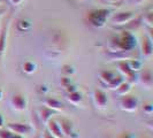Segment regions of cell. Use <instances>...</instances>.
<instances>
[{"mask_svg": "<svg viewBox=\"0 0 153 138\" xmlns=\"http://www.w3.org/2000/svg\"><path fill=\"white\" fill-rule=\"evenodd\" d=\"M111 44L115 51H131L136 45V38L130 31H123L119 37H113Z\"/></svg>", "mask_w": 153, "mask_h": 138, "instance_id": "6da1fadb", "label": "cell"}, {"mask_svg": "<svg viewBox=\"0 0 153 138\" xmlns=\"http://www.w3.org/2000/svg\"><path fill=\"white\" fill-rule=\"evenodd\" d=\"M109 14H111L109 9H106V8L92 9L88 13V21L96 28H102L107 22Z\"/></svg>", "mask_w": 153, "mask_h": 138, "instance_id": "7a4b0ae2", "label": "cell"}, {"mask_svg": "<svg viewBox=\"0 0 153 138\" xmlns=\"http://www.w3.org/2000/svg\"><path fill=\"white\" fill-rule=\"evenodd\" d=\"M135 19V13L132 12H120L116 13L111 17V21L114 25H121L123 27L124 24L129 23Z\"/></svg>", "mask_w": 153, "mask_h": 138, "instance_id": "3957f363", "label": "cell"}, {"mask_svg": "<svg viewBox=\"0 0 153 138\" xmlns=\"http://www.w3.org/2000/svg\"><path fill=\"white\" fill-rule=\"evenodd\" d=\"M138 107V99L135 96L126 94L121 99V108L126 112H135Z\"/></svg>", "mask_w": 153, "mask_h": 138, "instance_id": "277c9868", "label": "cell"}, {"mask_svg": "<svg viewBox=\"0 0 153 138\" xmlns=\"http://www.w3.org/2000/svg\"><path fill=\"white\" fill-rule=\"evenodd\" d=\"M8 130L15 135H20V136H25L28 134H30L31 127L29 124H24V123H8L7 128Z\"/></svg>", "mask_w": 153, "mask_h": 138, "instance_id": "5b68a950", "label": "cell"}, {"mask_svg": "<svg viewBox=\"0 0 153 138\" xmlns=\"http://www.w3.org/2000/svg\"><path fill=\"white\" fill-rule=\"evenodd\" d=\"M10 105L16 112H23V111H25L28 104H27V99L22 94H14L10 99Z\"/></svg>", "mask_w": 153, "mask_h": 138, "instance_id": "8992f818", "label": "cell"}, {"mask_svg": "<svg viewBox=\"0 0 153 138\" xmlns=\"http://www.w3.org/2000/svg\"><path fill=\"white\" fill-rule=\"evenodd\" d=\"M59 124H60V128H61V131L65 137H76L71 121H69L68 119H61Z\"/></svg>", "mask_w": 153, "mask_h": 138, "instance_id": "52a82bcc", "label": "cell"}, {"mask_svg": "<svg viewBox=\"0 0 153 138\" xmlns=\"http://www.w3.org/2000/svg\"><path fill=\"white\" fill-rule=\"evenodd\" d=\"M93 101L98 108H105L107 106L108 98L107 94L101 90H94L93 92Z\"/></svg>", "mask_w": 153, "mask_h": 138, "instance_id": "ba28073f", "label": "cell"}, {"mask_svg": "<svg viewBox=\"0 0 153 138\" xmlns=\"http://www.w3.org/2000/svg\"><path fill=\"white\" fill-rule=\"evenodd\" d=\"M46 125H47V131L55 138H65L63 136V134H62L61 131V128H60V124L59 122H56L55 120H50L48 122L46 123Z\"/></svg>", "mask_w": 153, "mask_h": 138, "instance_id": "9c48e42d", "label": "cell"}, {"mask_svg": "<svg viewBox=\"0 0 153 138\" xmlns=\"http://www.w3.org/2000/svg\"><path fill=\"white\" fill-rule=\"evenodd\" d=\"M142 55L144 58H151L153 53V46H152V39L149 37H143L142 39Z\"/></svg>", "mask_w": 153, "mask_h": 138, "instance_id": "30bf717a", "label": "cell"}, {"mask_svg": "<svg viewBox=\"0 0 153 138\" xmlns=\"http://www.w3.org/2000/svg\"><path fill=\"white\" fill-rule=\"evenodd\" d=\"M45 106L50 109H52L54 112H61L63 111V105L61 101H59L55 98H46L45 99Z\"/></svg>", "mask_w": 153, "mask_h": 138, "instance_id": "8fae6325", "label": "cell"}, {"mask_svg": "<svg viewBox=\"0 0 153 138\" xmlns=\"http://www.w3.org/2000/svg\"><path fill=\"white\" fill-rule=\"evenodd\" d=\"M7 31H8V24H4L1 31H0V56L5 53L6 50V38H7Z\"/></svg>", "mask_w": 153, "mask_h": 138, "instance_id": "7c38bea8", "label": "cell"}, {"mask_svg": "<svg viewBox=\"0 0 153 138\" xmlns=\"http://www.w3.org/2000/svg\"><path fill=\"white\" fill-rule=\"evenodd\" d=\"M117 68L121 71V74L124 75L126 77H134L135 76V73L131 71L130 67L128 65V61H119L117 62Z\"/></svg>", "mask_w": 153, "mask_h": 138, "instance_id": "4fadbf2b", "label": "cell"}, {"mask_svg": "<svg viewBox=\"0 0 153 138\" xmlns=\"http://www.w3.org/2000/svg\"><path fill=\"white\" fill-rule=\"evenodd\" d=\"M55 114V112L52 111V109H50V108H47L46 106L40 108V111H39V116H40V119H42V121L45 123H47L51 119H52V116Z\"/></svg>", "mask_w": 153, "mask_h": 138, "instance_id": "5bb4252c", "label": "cell"}, {"mask_svg": "<svg viewBox=\"0 0 153 138\" xmlns=\"http://www.w3.org/2000/svg\"><path fill=\"white\" fill-rule=\"evenodd\" d=\"M131 90V85L129 82H124L123 81L121 84L119 85L116 89H115V91H116V93L119 94V96H126V94H128L129 92H130Z\"/></svg>", "mask_w": 153, "mask_h": 138, "instance_id": "9a60e30c", "label": "cell"}, {"mask_svg": "<svg viewBox=\"0 0 153 138\" xmlns=\"http://www.w3.org/2000/svg\"><path fill=\"white\" fill-rule=\"evenodd\" d=\"M67 100H68L70 104L73 105H78L81 101H82V94L77 91H73L69 92L68 96H67Z\"/></svg>", "mask_w": 153, "mask_h": 138, "instance_id": "2e32d148", "label": "cell"}, {"mask_svg": "<svg viewBox=\"0 0 153 138\" xmlns=\"http://www.w3.org/2000/svg\"><path fill=\"white\" fill-rule=\"evenodd\" d=\"M115 76H116V73L111 71V70H104V71L100 73V79H101L106 85H107Z\"/></svg>", "mask_w": 153, "mask_h": 138, "instance_id": "e0dca14e", "label": "cell"}, {"mask_svg": "<svg viewBox=\"0 0 153 138\" xmlns=\"http://www.w3.org/2000/svg\"><path fill=\"white\" fill-rule=\"evenodd\" d=\"M23 68V71L25 73V74H33L35 71H36V69H37V66H36V63L32 61H25L23 63L22 66Z\"/></svg>", "mask_w": 153, "mask_h": 138, "instance_id": "ac0fdd59", "label": "cell"}, {"mask_svg": "<svg viewBox=\"0 0 153 138\" xmlns=\"http://www.w3.org/2000/svg\"><path fill=\"white\" fill-rule=\"evenodd\" d=\"M140 82L146 86H151L152 85V74H151V71H149V70L144 71L140 76Z\"/></svg>", "mask_w": 153, "mask_h": 138, "instance_id": "d6986e66", "label": "cell"}, {"mask_svg": "<svg viewBox=\"0 0 153 138\" xmlns=\"http://www.w3.org/2000/svg\"><path fill=\"white\" fill-rule=\"evenodd\" d=\"M122 82H123V77L121 76V75H116V76H115L114 78H113V79H112V81H111V82L107 84L108 89L115 90V89H116L119 85L121 84Z\"/></svg>", "mask_w": 153, "mask_h": 138, "instance_id": "ffe728a7", "label": "cell"}, {"mask_svg": "<svg viewBox=\"0 0 153 138\" xmlns=\"http://www.w3.org/2000/svg\"><path fill=\"white\" fill-rule=\"evenodd\" d=\"M31 27L30 22L28 21V20H20L19 22H17V29L20 31H27L29 30Z\"/></svg>", "mask_w": 153, "mask_h": 138, "instance_id": "44dd1931", "label": "cell"}, {"mask_svg": "<svg viewBox=\"0 0 153 138\" xmlns=\"http://www.w3.org/2000/svg\"><path fill=\"white\" fill-rule=\"evenodd\" d=\"M128 65H129V67H130L132 73L138 71L142 68V62L139 61V60H130V61H128Z\"/></svg>", "mask_w": 153, "mask_h": 138, "instance_id": "7402d4cb", "label": "cell"}, {"mask_svg": "<svg viewBox=\"0 0 153 138\" xmlns=\"http://www.w3.org/2000/svg\"><path fill=\"white\" fill-rule=\"evenodd\" d=\"M144 22L150 27V28H152V23H153V14L152 12H150V13H147V14H145L144 15Z\"/></svg>", "mask_w": 153, "mask_h": 138, "instance_id": "603a6c76", "label": "cell"}, {"mask_svg": "<svg viewBox=\"0 0 153 138\" xmlns=\"http://www.w3.org/2000/svg\"><path fill=\"white\" fill-rule=\"evenodd\" d=\"M14 134L10 132L8 129H0V138H13Z\"/></svg>", "mask_w": 153, "mask_h": 138, "instance_id": "cb8c5ba5", "label": "cell"}, {"mask_svg": "<svg viewBox=\"0 0 153 138\" xmlns=\"http://www.w3.org/2000/svg\"><path fill=\"white\" fill-rule=\"evenodd\" d=\"M62 73L66 74L67 76H69V75H71V74L74 73V69H73V67H70V66H68V65H66V66L62 67Z\"/></svg>", "mask_w": 153, "mask_h": 138, "instance_id": "d4e9b609", "label": "cell"}, {"mask_svg": "<svg viewBox=\"0 0 153 138\" xmlns=\"http://www.w3.org/2000/svg\"><path fill=\"white\" fill-rule=\"evenodd\" d=\"M143 111L145 112L147 115H151L153 113V106L152 104H145L144 106H143Z\"/></svg>", "mask_w": 153, "mask_h": 138, "instance_id": "484cf974", "label": "cell"}, {"mask_svg": "<svg viewBox=\"0 0 153 138\" xmlns=\"http://www.w3.org/2000/svg\"><path fill=\"white\" fill-rule=\"evenodd\" d=\"M61 84L65 86V89L67 88V86H69V85L71 84V81H70V78H69L68 76H66V77H62V79H61Z\"/></svg>", "mask_w": 153, "mask_h": 138, "instance_id": "4316f807", "label": "cell"}, {"mask_svg": "<svg viewBox=\"0 0 153 138\" xmlns=\"http://www.w3.org/2000/svg\"><path fill=\"white\" fill-rule=\"evenodd\" d=\"M12 5H14V6H17V5H20V4H22L23 0H8Z\"/></svg>", "mask_w": 153, "mask_h": 138, "instance_id": "83f0119b", "label": "cell"}, {"mask_svg": "<svg viewBox=\"0 0 153 138\" xmlns=\"http://www.w3.org/2000/svg\"><path fill=\"white\" fill-rule=\"evenodd\" d=\"M42 138H55V137H53L48 131L46 130V131H44V134H43V136H42Z\"/></svg>", "mask_w": 153, "mask_h": 138, "instance_id": "f1b7e54d", "label": "cell"}, {"mask_svg": "<svg viewBox=\"0 0 153 138\" xmlns=\"http://www.w3.org/2000/svg\"><path fill=\"white\" fill-rule=\"evenodd\" d=\"M5 127V120H4V117H2V115L0 113V129H2Z\"/></svg>", "mask_w": 153, "mask_h": 138, "instance_id": "f546056e", "label": "cell"}, {"mask_svg": "<svg viewBox=\"0 0 153 138\" xmlns=\"http://www.w3.org/2000/svg\"><path fill=\"white\" fill-rule=\"evenodd\" d=\"M123 138H132V136L129 134H126V135H123Z\"/></svg>", "mask_w": 153, "mask_h": 138, "instance_id": "4dcf8cb0", "label": "cell"}, {"mask_svg": "<svg viewBox=\"0 0 153 138\" xmlns=\"http://www.w3.org/2000/svg\"><path fill=\"white\" fill-rule=\"evenodd\" d=\"M13 138H24V137H23V136H20V135H15V134H14Z\"/></svg>", "mask_w": 153, "mask_h": 138, "instance_id": "1f68e13d", "label": "cell"}, {"mask_svg": "<svg viewBox=\"0 0 153 138\" xmlns=\"http://www.w3.org/2000/svg\"><path fill=\"white\" fill-rule=\"evenodd\" d=\"M2 97H4V94H2V90H0V100L2 99Z\"/></svg>", "mask_w": 153, "mask_h": 138, "instance_id": "d6a6232c", "label": "cell"}, {"mask_svg": "<svg viewBox=\"0 0 153 138\" xmlns=\"http://www.w3.org/2000/svg\"><path fill=\"white\" fill-rule=\"evenodd\" d=\"M136 2H142V1H144V0H135Z\"/></svg>", "mask_w": 153, "mask_h": 138, "instance_id": "836d02e7", "label": "cell"}, {"mask_svg": "<svg viewBox=\"0 0 153 138\" xmlns=\"http://www.w3.org/2000/svg\"><path fill=\"white\" fill-rule=\"evenodd\" d=\"M1 13H2V10H0V15H1Z\"/></svg>", "mask_w": 153, "mask_h": 138, "instance_id": "e575fe53", "label": "cell"}, {"mask_svg": "<svg viewBox=\"0 0 153 138\" xmlns=\"http://www.w3.org/2000/svg\"><path fill=\"white\" fill-rule=\"evenodd\" d=\"M108 1H113V0H108Z\"/></svg>", "mask_w": 153, "mask_h": 138, "instance_id": "d590c367", "label": "cell"}, {"mask_svg": "<svg viewBox=\"0 0 153 138\" xmlns=\"http://www.w3.org/2000/svg\"><path fill=\"white\" fill-rule=\"evenodd\" d=\"M0 4H1V1H0Z\"/></svg>", "mask_w": 153, "mask_h": 138, "instance_id": "8d00e7d4", "label": "cell"}, {"mask_svg": "<svg viewBox=\"0 0 153 138\" xmlns=\"http://www.w3.org/2000/svg\"><path fill=\"white\" fill-rule=\"evenodd\" d=\"M76 1H78V0H76Z\"/></svg>", "mask_w": 153, "mask_h": 138, "instance_id": "74e56055", "label": "cell"}]
</instances>
